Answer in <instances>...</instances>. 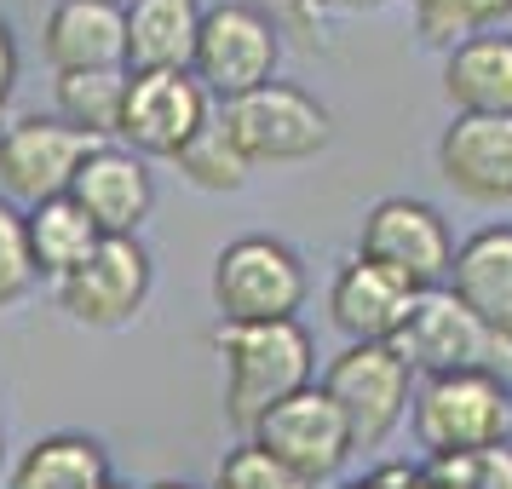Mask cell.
<instances>
[{"mask_svg": "<svg viewBox=\"0 0 512 489\" xmlns=\"http://www.w3.org/2000/svg\"><path fill=\"white\" fill-rule=\"evenodd\" d=\"M213 351L225 363V420L248 438L282 397L317 386V346L305 323H219Z\"/></svg>", "mask_w": 512, "mask_h": 489, "instance_id": "cell-1", "label": "cell"}, {"mask_svg": "<svg viewBox=\"0 0 512 489\" xmlns=\"http://www.w3.org/2000/svg\"><path fill=\"white\" fill-rule=\"evenodd\" d=\"M409 432H415L426 461H466L512 443V386L501 369L472 374H432L415 386L409 403Z\"/></svg>", "mask_w": 512, "mask_h": 489, "instance_id": "cell-2", "label": "cell"}, {"mask_svg": "<svg viewBox=\"0 0 512 489\" xmlns=\"http://www.w3.org/2000/svg\"><path fill=\"white\" fill-rule=\"evenodd\" d=\"M219 127L231 133L248 167H282V162H311L334 139V116L317 93H305L294 81H265L254 93L219 104Z\"/></svg>", "mask_w": 512, "mask_h": 489, "instance_id": "cell-3", "label": "cell"}, {"mask_svg": "<svg viewBox=\"0 0 512 489\" xmlns=\"http://www.w3.org/2000/svg\"><path fill=\"white\" fill-rule=\"evenodd\" d=\"M305 294H311L305 259L282 236H236L213 259L219 323H294Z\"/></svg>", "mask_w": 512, "mask_h": 489, "instance_id": "cell-4", "label": "cell"}, {"mask_svg": "<svg viewBox=\"0 0 512 489\" xmlns=\"http://www.w3.org/2000/svg\"><path fill=\"white\" fill-rule=\"evenodd\" d=\"M415 386L420 374L409 369V357L397 346H346L323 369V392L340 403L357 449H380L392 438L415 403Z\"/></svg>", "mask_w": 512, "mask_h": 489, "instance_id": "cell-5", "label": "cell"}, {"mask_svg": "<svg viewBox=\"0 0 512 489\" xmlns=\"http://www.w3.org/2000/svg\"><path fill=\"white\" fill-rule=\"evenodd\" d=\"M277 58H282L277 18L248 6V0H219V6H208V18H202V41H196L190 75L208 87V98L231 104V98L277 81Z\"/></svg>", "mask_w": 512, "mask_h": 489, "instance_id": "cell-6", "label": "cell"}, {"mask_svg": "<svg viewBox=\"0 0 512 489\" xmlns=\"http://www.w3.org/2000/svg\"><path fill=\"white\" fill-rule=\"evenodd\" d=\"M357 254L397 271L403 282L426 288H449L455 271V231L432 202L420 196H386L363 213V231H357Z\"/></svg>", "mask_w": 512, "mask_h": 489, "instance_id": "cell-7", "label": "cell"}, {"mask_svg": "<svg viewBox=\"0 0 512 489\" xmlns=\"http://www.w3.org/2000/svg\"><path fill=\"white\" fill-rule=\"evenodd\" d=\"M98 150L93 133L70 127L64 116H24L0 127V196L41 208L52 196H70L81 162Z\"/></svg>", "mask_w": 512, "mask_h": 489, "instance_id": "cell-8", "label": "cell"}, {"mask_svg": "<svg viewBox=\"0 0 512 489\" xmlns=\"http://www.w3.org/2000/svg\"><path fill=\"white\" fill-rule=\"evenodd\" d=\"M248 438H254L259 449H271L288 472H300L305 484H328V478L357 455L351 426H346V415H340V403L323 392V380L305 386V392H294V397H282Z\"/></svg>", "mask_w": 512, "mask_h": 489, "instance_id": "cell-9", "label": "cell"}, {"mask_svg": "<svg viewBox=\"0 0 512 489\" xmlns=\"http://www.w3.org/2000/svg\"><path fill=\"white\" fill-rule=\"evenodd\" d=\"M208 87L190 70H133L127 81V110H121V139L133 156H167L179 162L202 127H208Z\"/></svg>", "mask_w": 512, "mask_h": 489, "instance_id": "cell-10", "label": "cell"}, {"mask_svg": "<svg viewBox=\"0 0 512 489\" xmlns=\"http://www.w3.org/2000/svg\"><path fill=\"white\" fill-rule=\"evenodd\" d=\"M150 254L139 236H104L87 265H75L70 277H58V305L81 328H127L150 300Z\"/></svg>", "mask_w": 512, "mask_h": 489, "instance_id": "cell-11", "label": "cell"}, {"mask_svg": "<svg viewBox=\"0 0 512 489\" xmlns=\"http://www.w3.org/2000/svg\"><path fill=\"white\" fill-rule=\"evenodd\" d=\"M397 351L409 357V369L420 380L432 374H472V369H495L501 357H512L507 340H495L461 300L455 288H426L415 300V317L397 334Z\"/></svg>", "mask_w": 512, "mask_h": 489, "instance_id": "cell-12", "label": "cell"}, {"mask_svg": "<svg viewBox=\"0 0 512 489\" xmlns=\"http://www.w3.org/2000/svg\"><path fill=\"white\" fill-rule=\"evenodd\" d=\"M415 300V282L357 254L328 282V323L346 334V346H397V334L415 317Z\"/></svg>", "mask_w": 512, "mask_h": 489, "instance_id": "cell-13", "label": "cell"}, {"mask_svg": "<svg viewBox=\"0 0 512 489\" xmlns=\"http://www.w3.org/2000/svg\"><path fill=\"white\" fill-rule=\"evenodd\" d=\"M438 173L478 208L512 202V116H455L438 139Z\"/></svg>", "mask_w": 512, "mask_h": 489, "instance_id": "cell-14", "label": "cell"}, {"mask_svg": "<svg viewBox=\"0 0 512 489\" xmlns=\"http://www.w3.org/2000/svg\"><path fill=\"white\" fill-rule=\"evenodd\" d=\"M41 52L58 75L127 70V6L121 0H58L41 24Z\"/></svg>", "mask_w": 512, "mask_h": 489, "instance_id": "cell-15", "label": "cell"}, {"mask_svg": "<svg viewBox=\"0 0 512 489\" xmlns=\"http://www.w3.org/2000/svg\"><path fill=\"white\" fill-rule=\"evenodd\" d=\"M70 196L93 213L104 236H139V225L156 208V179H150L144 156H133L127 144H98L75 173Z\"/></svg>", "mask_w": 512, "mask_h": 489, "instance_id": "cell-16", "label": "cell"}, {"mask_svg": "<svg viewBox=\"0 0 512 489\" xmlns=\"http://www.w3.org/2000/svg\"><path fill=\"white\" fill-rule=\"evenodd\" d=\"M449 288L495 340L512 346V225H484L466 236L455 248Z\"/></svg>", "mask_w": 512, "mask_h": 489, "instance_id": "cell-17", "label": "cell"}, {"mask_svg": "<svg viewBox=\"0 0 512 489\" xmlns=\"http://www.w3.org/2000/svg\"><path fill=\"white\" fill-rule=\"evenodd\" d=\"M443 93L455 116H512V35L484 29L443 52Z\"/></svg>", "mask_w": 512, "mask_h": 489, "instance_id": "cell-18", "label": "cell"}, {"mask_svg": "<svg viewBox=\"0 0 512 489\" xmlns=\"http://www.w3.org/2000/svg\"><path fill=\"white\" fill-rule=\"evenodd\" d=\"M202 0H133L127 6V70H190L202 41Z\"/></svg>", "mask_w": 512, "mask_h": 489, "instance_id": "cell-19", "label": "cell"}, {"mask_svg": "<svg viewBox=\"0 0 512 489\" xmlns=\"http://www.w3.org/2000/svg\"><path fill=\"white\" fill-rule=\"evenodd\" d=\"M110 455L87 432H47L35 438L12 466L6 489H110Z\"/></svg>", "mask_w": 512, "mask_h": 489, "instance_id": "cell-20", "label": "cell"}, {"mask_svg": "<svg viewBox=\"0 0 512 489\" xmlns=\"http://www.w3.org/2000/svg\"><path fill=\"white\" fill-rule=\"evenodd\" d=\"M29 225V254H35V271L41 277H70L75 265H87L93 259V248L104 242V231L93 225V213L81 208L75 196H52V202H41V208L24 213Z\"/></svg>", "mask_w": 512, "mask_h": 489, "instance_id": "cell-21", "label": "cell"}, {"mask_svg": "<svg viewBox=\"0 0 512 489\" xmlns=\"http://www.w3.org/2000/svg\"><path fill=\"white\" fill-rule=\"evenodd\" d=\"M127 81L133 70H87V75H58V116L93 133L98 144L121 139V110H127Z\"/></svg>", "mask_w": 512, "mask_h": 489, "instance_id": "cell-22", "label": "cell"}, {"mask_svg": "<svg viewBox=\"0 0 512 489\" xmlns=\"http://www.w3.org/2000/svg\"><path fill=\"white\" fill-rule=\"evenodd\" d=\"M415 12V35L426 47H461L466 35L501 29L512 18V0H409Z\"/></svg>", "mask_w": 512, "mask_h": 489, "instance_id": "cell-23", "label": "cell"}, {"mask_svg": "<svg viewBox=\"0 0 512 489\" xmlns=\"http://www.w3.org/2000/svg\"><path fill=\"white\" fill-rule=\"evenodd\" d=\"M179 173H185L190 185H202V190H242L254 167L242 162V150H236L231 133H225V127H219V116H213L208 127H202L185 150H179Z\"/></svg>", "mask_w": 512, "mask_h": 489, "instance_id": "cell-24", "label": "cell"}, {"mask_svg": "<svg viewBox=\"0 0 512 489\" xmlns=\"http://www.w3.org/2000/svg\"><path fill=\"white\" fill-rule=\"evenodd\" d=\"M213 489H317V484H305L300 472H288L271 449L242 438L236 449H225V461L213 466Z\"/></svg>", "mask_w": 512, "mask_h": 489, "instance_id": "cell-25", "label": "cell"}, {"mask_svg": "<svg viewBox=\"0 0 512 489\" xmlns=\"http://www.w3.org/2000/svg\"><path fill=\"white\" fill-rule=\"evenodd\" d=\"M35 254H29V225L24 213H18V202H6L0 196V311L6 305H18L35 288Z\"/></svg>", "mask_w": 512, "mask_h": 489, "instance_id": "cell-26", "label": "cell"}, {"mask_svg": "<svg viewBox=\"0 0 512 489\" xmlns=\"http://www.w3.org/2000/svg\"><path fill=\"white\" fill-rule=\"evenodd\" d=\"M461 489H512V443L501 449H484V455H466V461H449Z\"/></svg>", "mask_w": 512, "mask_h": 489, "instance_id": "cell-27", "label": "cell"}, {"mask_svg": "<svg viewBox=\"0 0 512 489\" xmlns=\"http://www.w3.org/2000/svg\"><path fill=\"white\" fill-rule=\"evenodd\" d=\"M12 93H18V35H12V24L0 18V121H6Z\"/></svg>", "mask_w": 512, "mask_h": 489, "instance_id": "cell-28", "label": "cell"}, {"mask_svg": "<svg viewBox=\"0 0 512 489\" xmlns=\"http://www.w3.org/2000/svg\"><path fill=\"white\" fill-rule=\"evenodd\" d=\"M415 472L420 466H380V472L357 478V484H340V489H415Z\"/></svg>", "mask_w": 512, "mask_h": 489, "instance_id": "cell-29", "label": "cell"}, {"mask_svg": "<svg viewBox=\"0 0 512 489\" xmlns=\"http://www.w3.org/2000/svg\"><path fill=\"white\" fill-rule=\"evenodd\" d=\"M288 18H305V12H363V6H380V0H277Z\"/></svg>", "mask_w": 512, "mask_h": 489, "instance_id": "cell-30", "label": "cell"}, {"mask_svg": "<svg viewBox=\"0 0 512 489\" xmlns=\"http://www.w3.org/2000/svg\"><path fill=\"white\" fill-rule=\"evenodd\" d=\"M150 489H196V484H179V478H162V484H150Z\"/></svg>", "mask_w": 512, "mask_h": 489, "instance_id": "cell-31", "label": "cell"}, {"mask_svg": "<svg viewBox=\"0 0 512 489\" xmlns=\"http://www.w3.org/2000/svg\"><path fill=\"white\" fill-rule=\"evenodd\" d=\"M0 466H6V432H0Z\"/></svg>", "mask_w": 512, "mask_h": 489, "instance_id": "cell-32", "label": "cell"}, {"mask_svg": "<svg viewBox=\"0 0 512 489\" xmlns=\"http://www.w3.org/2000/svg\"><path fill=\"white\" fill-rule=\"evenodd\" d=\"M121 6H133V0H121Z\"/></svg>", "mask_w": 512, "mask_h": 489, "instance_id": "cell-33", "label": "cell"}, {"mask_svg": "<svg viewBox=\"0 0 512 489\" xmlns=\"http://www.w3.org/2000/svg\"><path fill=\"white\" fill-rule=\"evenodd\" d=\"M110 489H121V484H110Z\"/></svg>", "mask_w": 512, "mask_h": 489, "instance_id": "cell-34", "label": "cell"}]
</instances>
